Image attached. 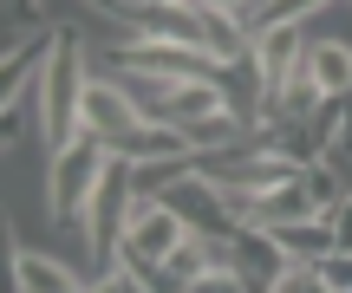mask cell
I'll use <instances>...</instances> for the list:
<instances>
[{"instance_id":"1","label":"cell","mask_w":352,"mask_h":293,"mask_svg":"<svg viewBox=\"0 0 352 293\" xmlns=\"http://www.w3.org/2000/svg\"><path fill=\"white\" fill-rule=\"evenodd\" d=\"M104 169H111V150H104L98 137H78V143H65V150L46 156V209H52L59 228H78L91 189L104 183Z\"/></svg>"},{"instance_id":"9","label":"cell","mask_w":352,"mask_h":293,"mask_svg":"<svg viewBox=\"0 0 352 293\" xmlns=\"http://www.w3.org/2000/svg\"><path fill=\"white\" fill-rule=\"evenodd\" d=\"M274 242H280V255L287 261H327V255H340V242H333V222L327 215H314V222H287V228H274Z\"/></svg>"},{"instance_id":"15","label":"cell","mask_w":352,"mask_h":293,"mask_svg":"<svg viewBox=\"0 0 352 293\" xmlns=\"http://www.w3.org/2000/svg\"><path fill=\"white\" fill-rule=\"evenodd\" d=\"M327 222H333V242H340V255H352V196H346L340 209H333Z\"/></svg>"},{"instance_id":"10","label":"cell","mask_w":352,"mask_h":293,"mask_svg":"<svg viewBox=\"0 0 352 293\" xmlns=\"http://www.w3.org/2000/svg\"><path fill=\"white\" fill-rule=\"evenodd\" d=\"M307 39H320V46H346V52H352V0H327V7L307 20Z\"/></svg>"},{"instance_id":"13","label":"cell","mask_w":352,"mask_h":293,"mask_svg":"<svg viewBox=\"0 0 352 293\" xmlns=\"http://www.w3.org/2000/svg\"><path fill=\"white\" fill-rule=\"evenodd\" d=\"M183 293H248V287H241L235 268H215V274H202V281H189Z\"/></svg>"},{"instance_id":"7","label":"cell","mask_w":352,"mask_h":293,"mask_svg":"<svg viewBox=\"0 0 352 293\" xmlns=\"http://www.w3.org/2000/svg\"><path fill=\"white\" fill-rule=\"evenodd\" d=\"M314 137H320V169H333L352 189V98H333L327 111H320Z\"/></svg>"},{"instance_id":"14","label":"cell","mask_w":352,"mask_h":293,"mask_svg":"<svg viewBox=\"0 0 352 293\" xmlns=\"http://www.w3.org/2000/svg\"><path fill=\"white\" fill-rule=\"evenodd\" d=\"M320 274L333 281V293H352V255H327V261H320Z\"/></svg>"},{"instance_id":"11","label":"cell","mask_w":352,"mask_h":293,"mask_svg":"<svg viewBox=\"0 0 352 293\" xmlns=\"http://www.w3.org/2000/svg\"><path fill=\"white\" fill-rule=\"evenodd\" d=\"M327 7V0H261V13H254V33H261V26H307L314 20V13Z\"/></svg>"},{"instance_id":"5","label":"cell","mask_w":352,"mask_h":293,"mask_svg":"<svg viewBox=\"0 0 352 293\" xmlns=\"http://www.w3.org/2000/svg\"><path fill=\"white\" fill-rule=\"evenodd\" d=\"M91 287H98L91 274L65 268L39 248H13V293H91Z\"/></svg>"},{"instance_id":"8","label":"cell","mask_w":352,"mask_h":293,"mask_svg":"<svg viewBox=\"0 0 352 293\" xmlns=\"http://www.w3.org/2000/svg\"><path fill=\"white\" fill-rule=\"evenodd\" d=\"M307 78H314L320 98H352V52L346 46H320V39H307Z\"/></svg>"},{"instance_id":"6","label":"cell","mask_w":352,"mask_h":293,"mask_svg":"<svg viewBox=\"0 0 352 293\" xmlns=\"http://www.w3.org/2000/svg\"><path fill=\"white\" fill-rule=\"evenodd\" d=\"M254 65H261L267 91H280L287 78H300V65H307V26H261V33H254Z\"/></svg>"},{"instance_id":"4","label":"cell","mask_w":352,"mask_h":293,"mask_svg":"<svg viewBox=\"0 0 352 293\" xmlns=\"http://www.w3.org/2000/svg\"><path fill=\"white\" fill-rule=\"evenodd\" d=\"M228 268L241 274L248 293H274V281L294 268V261L280 255V242L267 228H235V235H228Z\"/></svg>"},{"instance_id":"3","label":"cell","mask_w":352,"mask_h":293,"mask_svg":"<svg viewBox=\"0 0 352 293\" xmlns=\"http://www.w3.org/2000/svg\"><path fill=\"white\" fill-rule=\"evenodd\" d=\"M183 242H189V228L176 222V209H164V202H138L131 235H124V268H164Z\"/></svg>"},{"instance_id":"2","label":"cell","mask_w":352,"mask_h":293,"mask_svg":"<svg viewBox=\"0 0 352 293\" xmlns=\"http://www.w3.org/2000/svg\"><path fill=\"white\" fill-rule=\"evenodd\" d=\"M164 209H176V222H183L189 235H215V242H228V235L241 228V222H235V202H228V196L215 189L196 163H189L183 176L164 189Z\"/></svg>"},{"instance_id":"12","label":"cell","mask_w":352,"mask_h":293,"mask_svg":"<svg viewBox=\"0 0 352 293\" xmlns=\"http://www.w3.org/2000/svg\"><path fill=\"white\" fill-rule=\"evenodd\" d=\"M274 293H333V281L314 268V261H294V268L274 281Z\"/></svg>"}]
</instances>
